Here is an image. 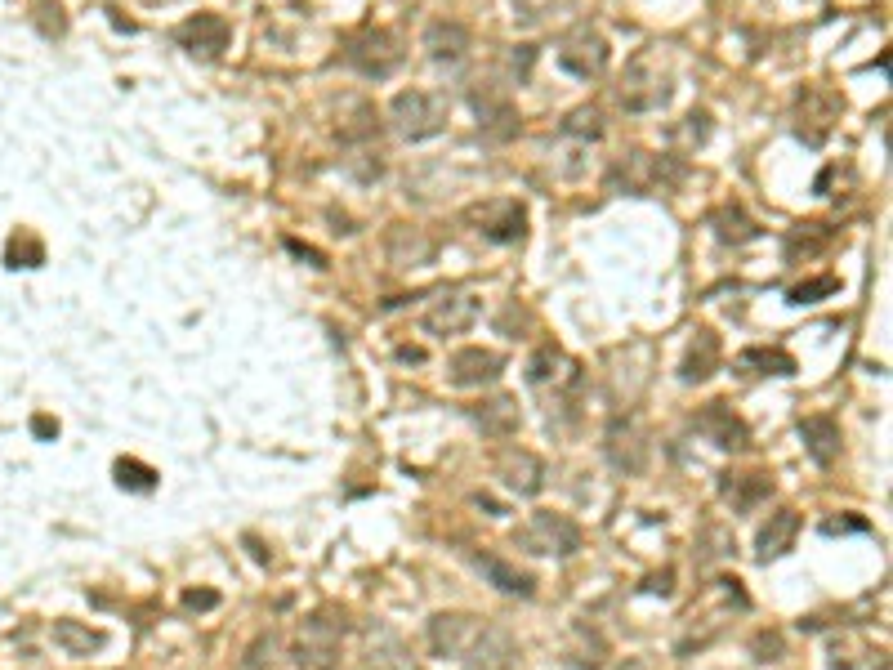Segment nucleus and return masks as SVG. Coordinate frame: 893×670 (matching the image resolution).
<instances>
[{"instance_id":"obj_1","label":"nucleus","mask_w":893,"mask_h":670,"mask_svg":"<svg viewBox=\"0 0 893 670\" xmlns=\"http://www.w3.org/2000/svg\"><path fill=\"white\" fill-rule=\"evenodd\" d=\"M389 121L407 143H425L447 130V99L434 90H402L389 103Z\"/></svg>"},{"instance_id":"obj_2","label":"nucleus","mask_w":893,"mask_h":670,"mask_svg":"<svg viewBox=\"0 0 893 670\" xmlns=\"http://www.w3.org/2000/svg\"><path fill=\"white\" fill-rule=\"evenodd\" d=\"M340 639H344V612L340 608L313 612V617L300 626V639H295V666L300 670H335Z\"/></svg>"},{"instance_id":"obj_3","label":"nucleus","mask_w":893,"mask_h":670,"mask_svg":"<svg viewBox=\"0 0 893 670\" xmlns=\"http://www.w3.org/2000/svg\"><path fill=\"white\" fill-rule=\"evenodd\" d=\"M344 63L358 76H367V81H389L402 63V45L384 27H362V32H353L344 41Z\"/></svg>"},{"instance_id":"obj_4","label":"nucleus","mask_w":893,"mask_h":670,"mask_svg":"<svg viewBox=\"0 0 893 670\" xmlns=\"http://www.w3.org/2000/svg\"><path fill=\"white\" fill-rule=\"evenodd\" d=\"M514 545L527 554H550V559H572L581 550V528L568 519V514L554 510H536L523 528L514 532Z\"/></svg>"},{"instance_id":"obj_5","label":"nucleus","mask_w":893,"mask_h":670,"mask_svg":"<svg viewBox=\"0 0 893 670\" xmlns=\"http://www.w3.org/2000/svg\"><path fill=\"white\" fill-rule=\"evenodd\" d=\"M684 179V166L670 157H652V152H630L612 166V184L626 188L635 197H648V193H666Z\"/></svg>"},{"instance_id":"obj_6","label":"nucleus","mask_w":893,"mask_h":670,"mask_svg":"<svg viewBox=\"0 0 893 670\" xmlns=\"http://www.w3.org/2000/svg\"><path fill=\"white\" fill-rule=\"evenodd\" d=\"M465 219L474 224L478 237H487V242H496V246H510V242H523L527 237V210L510 197L478 201V206L465 210Z\"/></svg>"},{"instance_id":"obj_7","label":"nucleus","mask_w":893,"mask_h":670,"mask_svg":"<svg viewBox=\"0 0 893 670\" xmlns=\"http://www.w3.org/2000/svg\"><path fill=\"white\" fill-rule=\"evenodd\" d=\"M621 103H626L630 112H652V108H661V103H670V72L657 63V54H639V59L626 67Z\"/></svg>"},{"instance_id":"obj_8","label":"nucleus","mask_w":893,"mask_h":670,"mask_svg":"<svg viewBox=\"0 0 893 670\" xmlns=\"http://www.w3.org/2000/svg\"><path fill=\"white\" fill-rule=\"evenodd\" d=\"M460 670H514L518 662V644L505 626H478V635L469 639V648L456 657Z\"/></svg>"},{"instance_id":"obj_9","label":"nucleus","mask_w":893,"mask_h":670,"mask_svg":"<svg viewBox=\"0 0 893 670\" xmlns=\"http://www.w3.org/2000/svg\"><path fill=\"white\" fill-rule=\"evenodd\" d=\"M603 456H608V465L617 469V474H639V469L648 465V434H643V425L635 416L612 420L608 434H603Z\"/></svg>"},{"instance_id":"obj_10","label":"nucleus","mask_w":893,"mask_h":670,"mask_svg":"<svg viewBox=\"0 0 893 670\" xmlns=\"http://www.w3.org/2000/svg\"><path fill=\"white\" fill-rule=\"evenodd\" d=\"M175 41L179 50H188L192 59H219V54L228 50V41H233V27L224 23L219 14H192L184 18V23L175 27Z\"/></svg>"},{"instance_id":"obj_11","label":"nucleus","mask_w":893,"mask_h":670,"mask_svg":"<svg viewBox=\"0 0 893 670\" xmlns=\"http://www.w3.org/2000/svg\"><path fill=\"white\" fill-rule=\"evenodd\" d=\"M693 425L706 443L719 447V452H746V447H751V429H746V420L737 416L728 402H706V407L697 411Z\"/></svg>"},{"instance_id":"obj_12","label":"nucleus","mask_w":893,"mask_h":670,"mask_svg":"<svg viewBox=\"0 0 893 670\" xmlns=\"http://www.w3.org/2000/svg\"><path fill=\"white\" fill-rule=\"evenodd\" d=\"M505 371V358L492 349H456L447 362V380L456 389H483V385H496Z\"/></svg>"},{"instance_id":"obj_13","label":"nucleus","mask_w":893,"mask_h":670,"mask_svg":"<svg viewBox=\"0 0 893 670\" xmlns=\"http://www.w3.org/2000/svg\"><path fill=\"white\" fill-rule=\"evenodd\" d=\"M559 63L568 67L572 76H581V81L603 76V67H608V41H603L599 32H590V27H576L568 41L559 45Z\"/></svg>"},{"instance_id":"obj_14","label":"nucleus","mask_w":893,"mask_h":670,"mask_svg":"<svg viewBox=\"0 0 893 670\" xmlns=\"http://www.w3.org/2000/svg\"><path fill=\"white\" fill-rule=\"evenodd\" d=\"M496 478H501L514 496H536L545 487V461L536 452H527V447H505V452L496 456Z\"/></svg>"},{"instance_id":"obj_15","label":"nucleus","mask_w":893,"mask_h":670,"mask_svg":"<svg viewBox=\"0 0 893 670\" xmlns=\"http://www.w3.org/2000/svg\"><path fill=\"white\" fill-rule=\"evenodd\" d=\"M474 322H478V300H474V295H443V300H434L425 309L420 327H425L429 335H438V340H447V335H465Z\"/></svg>"},{"instance_id":"obj_16","label":"nucleus","mask_w":893,"mask_h":670,"mask_svg":"<svg viewBox=\"0 0 893 670\" xmlns=\"http://www.w3.org/2000/svg\"><path fill=\"white\" fill-rule=\"evenodd\" d=\"M469 103H474V112H478V130L487 134V139H514L518 134V108L510 103V94H501V90H474L469 94Z\"/></svg>"},{"instance_id":"obj_17","label":"nucleus","mask_w":893,"mask_h":670,"mask_svg":"<svg viewBox=\"0 0 893 670\" xmlns=\"http://www.w3.org/2000/svg\"><path fill=\"white\" fill-rule=\"evenodd\" d=\"M478 626L483 621L469 617V612H438V617H429V648L438 657H460L469 648V639L478 635Z\"/></svg>"},{"instance_id":"obj_18","label":"nucleus","mask_w":893,"mask_h":670,"mask_svg":"<svg viewBox=\"0 0 893 670\" xmlns=\"http://www.w3.org/2000/svg\"><path fill=\"white\" fill-rule=\"evenodd\" d=\"M425 50L434 63H460L469 54V27L456 18H434L425 27Z\"/></svg>"},{"instance_id":"obj_19","label":"nucleus","mask_w":893,"mask_h":670,"mask_svg":"<svg viewBox=\"0 0 893 670\" xmlns=\"http://www.w3.org/2000/svg\"><path fill=\"white\" fill-rule=\"evenodd\" d=\"M795 532H800V514H795V510L768 514V523L760 528V536H755V559H760V563L782 559V554L795 545Z\"/></svg>"},{"instance_id":"obj_20","label":"nucleus","mask_w":893,"mask_h":670,"mask_svg":"<svg viewBox=\"0 0 893 670\" xmlns=\"http://www.w3.org/2000/svg\"><path fill=\"white\" fill-rule=\"evenodd\" d=\"M800 438H804V452L813 456V465H835L840 461V425L831 416H804L800 420Z\"/></svg>"},{"instance_id":"obj_21","label":"nucleus","mask_w":893,"mask_h":670,"mask_svg":"<svg viewBox=\"0 0 893 670\" xmlns=\"http://www.w3.org/2000/svg\"><path fill=\"white\" fill-rule=\"evenodd\" d=\"M469 416H474V425L483 429L487 438H510L518 434V425H523V411H518L514 398H487L478 402V407H469Z\"/></svg>"},{"instance_id":"obj_22","label":"nucleus","mask_w":893,"mask_h":670,"mask_svg":"<svg viewBox=\"0 0 893 670\" xmlns=\"http://www.w3.org/2000/svg\"><path fill=\"white\" fill-rule=\"evenodd\" d=\"M715 367H719V335L697 331L693 349H688L684 367H679V380H684V385H702V380L715 376Z\"/></svg>"},{"instance_id":"obj_23","label":"nucleus","mask_w":893,"mask_h":670,"mask_svg":"<svg viewBox=\"0 0 893 670\" xmlns=\"http://www.w3.org/2000/svg\"><path fill=\"white\" fill-rule=\"evenodd\" d=\"M54 644H59L67 657H90L108 644V635L85 626V621H54Z\"/></svg>"},{"instance_id":"obj_24","label":"nucleus","mask_w":893,"mask_h":670,"mask_svg":"<svg viewBox=\"0 0 893 670\" xmlns=\"http://www.w3.org/2000/svg\"><path fill=\"white\" fill-rule=\"evenodd\" d=\"M719 492L733 501V510H755V505L773 492V478L768 474H724Z\"/></svg>"},{"instance_id":"obj_25","label":"nucleus","mask_w":893,"mask_h":670,"mask_svg":"<svg viewBox=\"0 0 893 670\" xmlns=\"http://www.w3.org/2000/svg\"><path fill=\"white\" fill-rule=\"evenodd\" d=\"M478 572H483L487 581H492L496 590H505V595H532L536 590V581L527 577V572H518L514 563H505V559H496V554H483V559H478Z\"/></svg>"},{"instance_id":"obj_26","label":"nucleus","mask_w":893,"mask_h":670,"mask_svg":"<svg viewBox=\"0 0 893 670\" xmlns=\"http://www.w3.org/2000/svg\"><path fill=\"white\" fill-rule=\"evenodd\" d=\"M389 260L393 264H429L434 260V242H429L420 228H393V237H389Z\"/></svg>"},{"instance_id":"obj_27","label":"nucleus","mask_w":893,"mask_h":670,"mask_svg":"<svg viewBox=\"0 0 893 670\" xmlns=\"http://www.w3.org/2000/svg\"><path fill=\"white\" fill-rule=\"evenodd\" d=\"M710 224H715L719 242H728V246H746V242H755V237H760V228H755L751 219L742 215V206H719Z\"/></svg>"},{"instance_id":"obj_28","label":"nucleus","mask_w":893,"mask_h":670,"mask_svg":"<svg viewBox=\"0 0 893 670\" xmlns=\"http://www.w3.org/2000/svg\"><path fill=\"white\" fill-rule=\"evenodd\" d=\"M402 644H398V635L393 630H384V626H376L367 635V670H402L407 662H402Z\"/></svg>"},{"instance_id":"obj_29","label":"nucleus","mask_w":893,"mask_h":670,"mask_svg":"<svg viewBox=\"0 0 893 670\" xmlns=\"http://www.w3.org/2000/svg\"><path fill=\"white\" fill-rule=\"evenodd\" d=\"M737 367L755 371V376H795V358L786 349H746Z\"/></svg>"},{"instance_id":"obj_30","label":"nucleus","mask_w":893,"mask_h":670,"mask_svg":"<svg viewBox=\"0 0 893 670\" xmlns=\"http://www.w3.org/2000/svg\"><path fill=\"white\" fill-rule=\"evenodd\" d=\"M349 108H353V117L335 126V134H340V143H367V139H376V130H380L376 108H371V103H358V99H353Z\"/></svg>"},{"instance_id":"obj_31","label":"nucleus","mask_w":893,"mask_h":670,"mask_svg":"<svg viewBox=\"0 0 893 670\" xmlns=\"http://www.w3.org/2000/svg\"><path fill=\"white\" fill-rule=\"evenodd\" d=\"M563 371H568V358H563L554 344H545V349H536L532 353V362H527V380H532L536 389L541 385H550V380H559Z\"/></svg>"},{"instance_id":"obj_32","label":"nucleus","mask_w":893,"mask_h":670,"mask_svg":"<svg viewBox=\"0 0 893 670\" xmlns=\"http://www.w3.org/2000/svg\"><path fill=\"white\" fill-rule=\"evenodd\" d=\"M835 291H840V282H835V277H809V282L791 286V291H786V300H791V304H818V300H827V295H835Z\"/></svg>"},{"instance_id":"obj_33","label":"nucleus","mask_w":893,"mask_h":670,"mask_svg":"<svg viewBox=\"0 0 893 670\" xmlns=\"http://www.w3.org/2000/svg\"><path fill=\"white\" fill-rule=\"evenodd\" d=\"M117 483L134 487V492H152V487H157V474L139 461H117Z\"/></svg>"},{"instance_id":"obj_34","label":"nucleus","mask_w":893,"mask_h":670,"mask_svg":"<svg viewBox=\"0 0 893 670\" xmlns=\"http://www.w3.org/2000/svg\"><path fill=\"white\" fill-rule=\"evenodd\" d=\"M563 130H568V134H585V139H599V134H603L599 112H594V108H576L572 117L563 121Z\"/></svg>"},{"instance_id":"obj_35","label":"nucleus","mask_w":893,"mask_h":670,"mask_svg":"<svg viewBox=\"0 0 893 670\" xmlns=\"http://www.w3.org/2000/svg\"><path fill=\"white\" fill-rule=\"evenodd\" d=\"M751 648H755V662H777V657H782V635H755L751 639Z\"/></svg>"},{"instance_id":"obj_36","label":"nucleus","mask_w":893,"mask_h":670,"mask_svg":"<svg viewBox=\"0 0 893 670\" xmlns=\"http://www.w3.org/2000/svg\"><path fill=\"white\" fill-rule=\"evenodd\" d=\"M273 648H277L273 635H264L259 644H251V653H246V670H259L264 662H273Z\"/></svg>"},{"instance_id":"obj_37","label":"nucleus","mask_w":893,"mask_h":670,"mask_svg":"<svg viewBox=\"0 0 893 670\" xmlns=\"http://www.w3.org/2000/svg\"><path fill=\"white\" fill-rule=\"evenodd\" d=\"M215 603H219L215 590H188V595H184V608L188 612H210Z\"/></svg>"},{"instance_id":"obj_38","label":"nucleus","mask_w":893,"mask_h":670,"mask_svg":"<svg viewBox=\"0 0 893 670\" xmlns=\"http://www.w3.org/2000/svg\"><path fill=\"white\" fill-rule=\"evenodd\" d=\"M286 251L300 255V260H309L313 268H326V255H322V251H313V246H304V242H295V237H286Z\"/></svg>"},{"instance_id":"obj_39","label":"nucleus","mask_w":893,"mask_h":670,"mask_svg":"<svg viewBox=\"0 0 893 670\" xmlns=\"http://www.w3.org/2000/svg\"><path fill=\"white\" fill-rule=\"evenodd\" d=\"M827 536H840V532H867V519H827L822 523Z\"/></svg>"},{"instance_id":"obj_40","label":"nucleus","mask_w":893,"mask_h":670,"mask_svg":"<svg viewBox=\"0 0 893 670\" xmlns=\"http://www.w3.org/2000/svg\"><path fill=\"white\" fill-rule=\"evenodd\" d=\"M32 434H36V438H54V434H59V420L36 416V420H32Z\"/></svg>"},{"instance_id":"obj_41","label":"nucleus","mask_w":893,"mask_h":670,"mask_svg":"<svg viewBox=\"0 0 893 670\" xmlns=\"http://www.w3.org/2000/svg\"><path fill=\"white\" fill-rule=\"evenodd\" d=\"M648 590H652V595H670V572H661V577H652V581H648Z\"/></svg>"},{"instance_id":"obj_42","label":"nucleus","mask_w":893,"mask_h":670,"mask_svg":"<svg viewBox=\"0 0 893 670\" xmlns=\"http://www.w3.org/2000/svg\"><path fill=\"white\" fill-rule=\"evenodd\" d=\"M398 358L402 362H425V353H420V349H398Z\"/></svg>"},{"instance_id":"obj_43","label":"nucleus","mask_w":893,"mask_h":670,"mask_svg":"<svg viewBox=\"0 0 893 670\" xmlns=\"http://www.w3.org/2000/svg\"><path fill=\"white\" fill-rule=\"evenodd\" d=\"M626 670H648V666H639V662H630V666H626Z\"/></svg>"}]
</instances>
